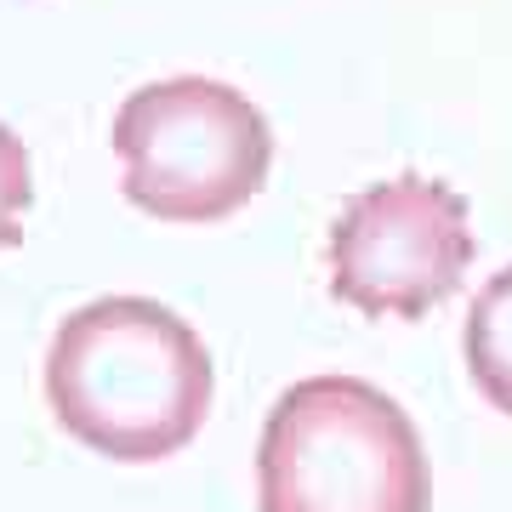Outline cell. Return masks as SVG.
<instances>
[{
  "label": "cell",
  "instance_id": "cell-1",
  "mask_svg": "<svg viewBox=\"0 0 512 512\" xmlns=\"http://www.w3.org/2000/svg\"><path fill=\"white\" fill-rule=\"evenodd\" d=\"M217 370L183 313L154 296H97L46 348V404L92 456L148 467L188 450L211 416Z\"/></svg>",
  "mask_w": 512,
  "mask_h": 512
},
{
  "label": "cell",
  "instance_id": "cell-2",
  "mask_svg": "<svg viewBox=\"0 0 512 512\" xmlns=\"http://www.w3.org/2000/svg\"><path fill=\"white\" fill-rule=\"evenodd\" d=\"M262 512H427L433 467L416 421L365 376L285 387L256 444Z\"/></svg>",
  "mask_w": 512,
  "mask_h": 512
},
{
  "label": "cell",
  "instance_id": "cell-3",
  "mask_svg": "<svg viewBox=\"0 0 512 512\" xmlns=\"http://www.w3.org/2000/svg\"><path fill=\"white\" fill-rule=\"evenodd\" d=\"M120 154V188L137 211L177 228L234 217L268 183L274 131L228 80L177 74L120 103L109 131Z\"/></svg>",
  "mask_w": 512,
  "mask_h": 512
},
{
  "label": "cell",
  "instance_id": "cell-4",
  "mask_svg": "<svg viewBox=\"0 0 512 512\" xmlns=\"http://www.w3.org/2000/svg\"><path fill=\"white\" fill-rule=\"evenodd\" d=\"M467 200L439 177L404 171L370 183L330 228V296L365 319H421L444 308L473 268Z\"/></svg>",
  "mask_w": 512,
  "mask_h": 512
},
{
  "label": "cell",
  "instance_id": "cell-5",
  "mask_svg": "<svg viewBox=\"0 0 512 512\" xmlns=\"http://www.w3.org/2000/svg\"><path fill=\"white\" fill-rule=\"evenodd\" d=\"M461 348H467V376L490 399V410L512 416V262L478 291Z\"/></svg>",
  "mask_w": 512,
  "mask_h": 512
},
{
  "label": "cell",
  "instance_id": "cell-6",
  "mask_svg": "<svg viewBox=\"0 0 512 512\" xmlns=\"http://www.w3.org/2000/svg\"><path fill=\"white\" fill-rule=\"evenodd\" d=\"M35 205V165H29V148L6 120H0V251L23 245V217Z\"/></svg>",
  "mask_w": 512,
  "mask_h": 512
}]
</instances>
